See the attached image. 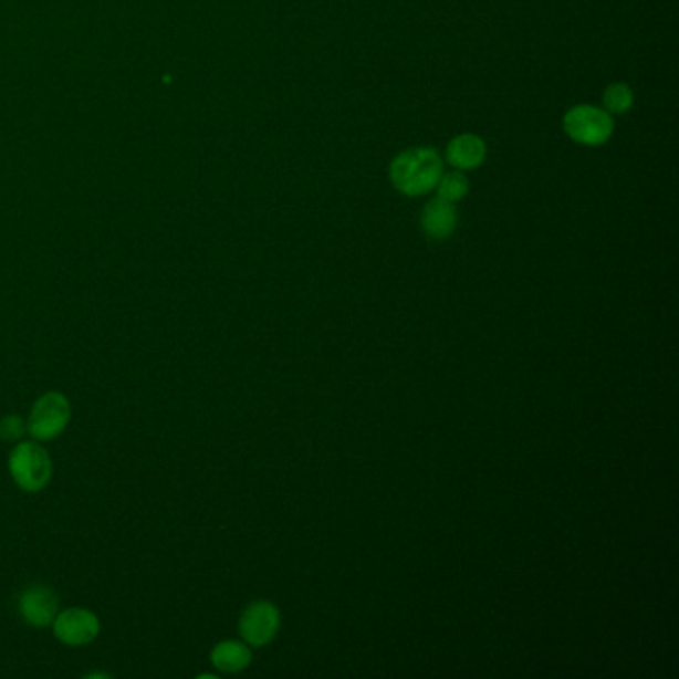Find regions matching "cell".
<instances>
[{
	"instance_id": "7c38bea8",
	"label": "cell",
	"mask_w": 679,
	"mask_h": 679,
	"mask_svg": "<svg viewBox=\"0 0 679 679\" xmlns=\"http://www.w3.org/2000/svg\"><path fill=\"white\" fill-rule=\"evenodd\" d=\"M634 104V92L628 84H612L604 92V106L608 114H626Z\"/></svg>"
},
{
	"instance_id": "7a4b0ae2",
	"label": "cell",
	"mask_w": 679,
	"mask_h": 679,
	"mask_svg": "<svg viewBox=\"0 0 679 679\" xmlns=\"http://www.w3.org/2000/svg\"><path fill=\"white\" fill-rule=\"evenodd\" d=\"M9 472L19 489L42 492L52 480L51 455L39 440H19L9 457Z\"/></svg>"
},
{
	"instance_id": "6da1fadb",
	"label": "cell",
	"mask_w": 679,
	"mask_h": 679,
	"mask_svg": "<svg viewBox=\"0 0 679 679\" xmlns=\"http://www.w3.org/2000/svg\"><path fill=\"white\" fill-rule=\"evenodd\" d=\"M442 176V160L432 148H410L399 154L389 168L390 184L403 196L417 198L437 188Z\"/></svg>"
},
{
	"instance_id": "8fae6325",
	"label": "cell",
	"mask_w": 679,
	"mask_h": 679,
	"mask_svg": "<svg viewBox=\"0 0 679 679\" xmlns=\"http://www.w3.org/2000/svg\"><path fill=\"white\" fill-rule=\"evenodd\" d=\"M437 191H439L440 200L457 203L469 194V180L462 171H450L447 176H440Z\"/></svg>"
},
{
	"instance_id": "4fadbf2b",
	"label": "cell",
	"mask_w": 679,
	"mask_h": 679,
	"mask_svg": "<svg viewBox=\"0 0 679 679\" xmlns=\"http://www.w3.org/2000/svg\"><path fill=\"white\" fill-rule=\"evenodd\" d=\"M27 432V419L19 415H7L0 419V440L7 442H19Z\"/></svg>"
},
{
	"instance_id": "9c48e42d",
	"label": "cell",
	"mask_w": 679,
	"mask_h": 679,
	"mask_svg": "<svg viewBox=\"0 0 679 679\" xmlns=\"http://www.w3.org/2000/svg\"><path fill=\"white\" fill-rule=\"evenodd\" d=\"M487 158V144L474 134H460L447 146V160L457 170H474Z\"/></svg>"
},
{
	"instance_id": "ba28073f",
	"label": "cell",
	"mask_w": 679,
	"mask_h": 679,
	"mask_svg": "<svg viewBox=\"0 0 679 679\" xmlns=\"http://www.w3.org/2000/svg\"><path fill=\"white\" fill-rule=\"evenodd\" d=\"M457 210L455 203L449 201L437 200L429 201V206L420 216V226L422 231L432 238V240H447L452 236V231L457 230Z\"/></svg>"
},
{
	"instance_id": "8992f818",
	"label": "cell",
	"mask_w": 679,
	"mask_h": 679,
	"mask_svg": "<svg viewBox=\"0 0 679 679\" xmlns=\"http://www.w3.org/2000/svg\"><path fill=\"white\" fill-rule=\"evenodd\" d=\"M280 609L271 602L258 599L243 609L240 618V634L251 648H261L278 636L280 629Z\"/></svg>"
},
{
	"instance_id": "5b68a950",
	"label": "cell",
	"mask_w": 679,
	"mask_h": 679,
	"mask_svg": "<svg viewBox=\"0 0 679 679\" xmlns=\"http://www.w3.org/2000/svg\"><path fill=\"white\" fill-rule=\"evenodd\" d=\"M54 638L64 646L81 648L88 646L101 634V619L88 608L62 609L51 624Z\"/></svg>"
},
{
	"instance_id": "3957f363",
	"label": "cell",
	"mask_w": 679,
	"mask_h": 679,
	"mask_svg": "<svg viewBox=\"0 0 679 679\" xmlns=\"http://www.w3.org/2000/svg\"><path fill=\"white\" fill-rule=\"evenodd\" d=\"M71 417V400L59 390H49L34 400L27 419V432L39 442L59 439L69 427Z\"/></svg>"
},
{
	"instance_id": "30bf717a",
	"label": "cell",
	"mask_w": 679,
	"mask_h": 679,
	"mask_svg": "<svg viewBox=\"0 0 679 679\" xmlns=\"http://www.w3.org/2000/svg\"><path fill=\"white\" fill-rule=\"evenodd\" d=\"M251 649L246 641L223 639L211 649V666L223 673H238L251 664Z\"/></svg>"
},
{
	"instance_id": "277c9868",
	"label": "cell",
	"mask_w": 679,
	"mask_h": 679,
	"mask_svg": "<svg viewBox=\"0 0 679 679\" xmlns=\"http://www.w3.org/2000/svg\"><path fill=\"white\" fill-rule=\"evenodd\" d=\"M564 132L570 138L582 146H602L609 140L614 132V121L608 112L599 111L596 106L582 104L564 116Z\"/></svg>"
},
{
	"instance_id": "52a82bcc",
	"label": "cell",
	"mask_w": 679,
	"mask_h": 679,
	"mask_svg": "<svg viewBox=\"0 0 679 679\" xmlns=\"http://www.w3.org/2000/svg\"><path fill=\"white\" fill-rule=\"evenodd\" d=\"M61 599L54 589L32 584L19 596V616L32 628H49L61 612Z\"/></svg>"
}]
</instances>
